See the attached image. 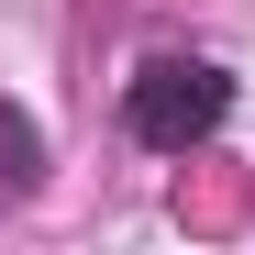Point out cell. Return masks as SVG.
<instances>
[{"instance_id": "1", "label": "cell", "mask_w": 255, "mask_h": 255, "mask_svg": "<svg viewBox=\"0 0 255 255\" xmlns=\"http://www.w3.org/2000/svg\"><path fill=\"white\" fill-rule=\"evenodd\" d=\"M233 100H244V78L222 56L166 45V56H144L133 78H122V133H133L144 155H189V144H211L233 122Z\"/></svg>"}, {"instance_id": "2", "label": "cell", "mask_w": 255, "mask_h": 255, "mask_svg": "<svg viewBox=\"0 0 255 255\" xmlns=\"http://www.w3.org/2000/svg\"><path fill=\"white\" fill-rule=\"evenodd\" d=\"M45 189V122L0 100V200H33Z\"/></svg>"}]
</instances>
